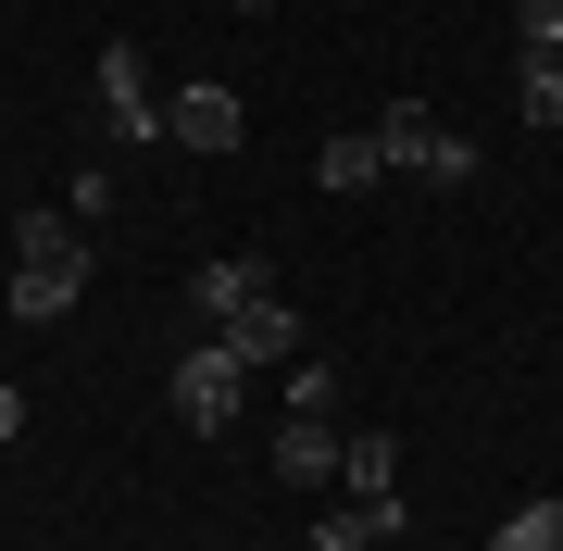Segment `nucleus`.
I'll list each match as a JSON object with an SVG mask.
<instances>
[{
  "mask_svg": "<svg viewBox=\"0 0 563 551\" xmlns=\"http://www.w3.org/2000/svg\"><path fill=\"white\" fill-rule=\"evenodd\" d=\"M376 151H388V176H426V188H463V176H476V139H463L439 101H388L376 113Z\"/></svg>",
  "mask_w": 563,
  "mask_h": 551,
  "instance_id": "nucleus-1",
  "label": "nucleus"
},
{
  "mask_svg": "<svg viewBox=\"0 0 563 551\" xmlns=\"http://www.w3.org/2000/svg\"><path fill=\"white\" fill-rule=\"evenodd\" d=\"M239 388H251V364L201 327V339L176 351V376H163V401H176V427H188V439H213V427H239Z\"/></svg>",
  "mask_w": 563,
  "mask_h": 551,
  "instance_id": "nucleus-2",
  "label": "nucleus"
},
{
  "mask_svg": "<svg viewBox=\"0 0 563 551\" xmlns=\"http://www.w3.org/2000/svg\"><path fill=\"white\" fill-rule=\"evenodd\" d=\"M163 139H176V151H201V164H225V151L251 139V101H239L225 76H188L176 101H163Z\"/></svg>",
  "mask_w": 563,
  "mask_h": 551,
  "instance_id": "nucleus-3",
  "label": "nucleus"
},
{
  "mask_svg": "<svg viewBox=\"0 0 563 551\" xmlns=\"http://www.w3.org/2000/svg\"><path fill=\"white\" fill-rule=\"evenodd\" d=\"M101 125L125 151H151L163 139V101H151V51L139 38H101Z\"/></svg>",
  "mask_w": 563,
  "mask_h": 551,
  "instance_id": "nucleus-4",
  "label": "nucleus"
},
{
  "mask_svg": "<svg viewBox=\"0 0 563 551\" xmlns=\"http://www.w3.org/2000/svg\"><path fill=\"white\" fill-rule=\"evenodd\" d=\"M213 339H225V351H239V364H251V376H263V364H301V313H288V301H276V288H263V301H251V313H225V327H213Z\"/></svg>",
  "mask_w": 563,
  "mask_h": 551,
  "instance_id": "nucleus-5",
  "label": "nucleus"
},
{
  "mask_svg": "<svg viewBox=\"0 0 563 551\" xmlns=\"http://www.w3.org/2000/svg\"><path fill=\"white\" fill-rule=\"evenodd\" d=\"M339 414H288V427H276V451H263V464H276V476H339Z\"/></svg>",
  "mask_w": 563,
  "mask_h": 551,
  "instance_id": "nucleus-6",
  "label": "nucleus"
},
{
  "mask_svg": "<svg viewBox=\"0 0 563 551\" xmlns=\"http://www.w3.org/2000/svg\"><path fill=\"white\" fill-rule=\"evenodd\" d=\"M514 113L539 125V139H563V51H526L514 63Z\"/></svg>",
  "mask_w": 563,
  "mask_h": 551,
  "instance_id": "nucleus-7",
  "label": "nucleus"
},
{
  "mask_svg": "<svg viewBox=\"0 0 563 551\" xmlns=\"http://www.w3.org/2000/svg\"><path fill=\"white\" fill-rule=\"evenodd\" d=\"M263 301V264H201L188 276V313H201V327H225V313H251Z\"/></svg>",
  "mask_w": 563,
  "mask_h": 551,
  "instance_id": "nucleus-8",
  "label": "nucleus"
},
{
  "mask_svg": "<svg viewBox=\"0 0 563 551\" xmlns=\"http://www.w3.org/2000/svg\"><path fill=\"white\" fill-rule=\"evenodd\" d=\"M13 264H51V276H88V239H76V225H63V213H25V225H13Z\"/></svg>",
  "mask_w": 563,
  "mask_h": 551,
  "instance_id": "nucleus-9",
  "label": "nucleus"
},
{
  "mask_svg": "<svg viewBox=\"0 0 563 551\" xmlns=\"http://www.w3.org/2000/svg\"><path fill=\"white\" fill-rule=\"evenodd\" d=\"M313 176H325V188H376V176H388V151H376V125H339V139L313 151Z\"/></svg>",
  "mask_w": 563,
  "mask_h": 551,
  "instance_id": "nucleus-10",
  "label": "nucleus"
},
{
  "mask_svg": "<svg viewBox=\"0 0 563 551\" xmlns=\"http://www.w3.org/2000/svg\"><path fill=\"white\" fill-rule=\"evenodd\" d=\"M88 276H51V264H13V327H63Z\"/></svg>",
  "mask_w": 563,
  "mask_h": 551,
  "instance_id": "nucleus-11",
  "label": "nucleus"
},
{
  "mask_svg": "<svg viewBox=\"0 0 563 551\" xmlns=\"http://www.w3.org/2000/svg\"><path fill=\"white\" fill-rule=\"evenodd\" d=\"M488 551H563V502H514V514H501V539H488Z\"/></svg>",
  "mask_w": 563,
  "mask_h": 551,
  "instance_id": "nucleus-12",
  "label": "nucleus"
},
{
  "mask_svg": "<svg viewBox=\"0 0 563 551\" xmlns=\"http://www.w3.org/2000/svg\"><path fill=\"white\" fill-rule=\"evenodd\" d=\"M288 414H339V376H325L313 351H301V364H288Z\"/></svg>",
  "mask_w": 563,
  "mask_h": 551,
  "instance_id": "nucleus-13",
  "label": "nucleus"
},
{
  "mask_svg": "<svg viewBox=\"0 0 563 551\" xmlns=\"http://www.w3.org/2000/svg\"><path fill=\"white\" fill-rule=\"evenodd\" d=\"M301 551H388V539H376V527H363V502H351V514H325V527H313Z\"/></svg>",
  "mask_w": 563,
  "mask_h": 551,
  "instance_id": "nucleus-14",
  "label": "nucleus"
},
{
  "mask_svg": "<svg viewBox=\"0 0 563 551\" xmlns=\"http://www.w3.org/2000/svg\"><path fill=\"white\" fill-rule=\"evenodd\" d=\"M514 38L526 51H563V0H514Z\"/></svg>",
  "mask_w": 563,
  "mask_h": 551,
  "instance_id": "nucleus-15",
  "label": "nucleus"
},
{
  "mask_svg": "<svg viewBox=\"0 0 563 551\" xmlns=\"http://www.w3.org/2000/svg\"><path fill=\"white\" fill-rule=\"evenodd\" d=\"M0 439H25V388L13 376H0Z\"/></svg>",
  "mask_w": 563,
  "mask_h": 551,
  "instance_id": "nucleus-16",
  "label": "nucleus"
},
{
  "mask_svg": "<svg viewBox=\"0 0 563 551\" xmlns=\"http://www.w3.org/2000/svg\"><path fill=\"white\" fill-rule=\"evenodd\" d=\"M225 13H276V0H225Z\"/></svg>",
  "mask_w": 563,
  "mask_h": 551,
  "instance_id": "nucleus-17",
  "label": "nucleus"
}]
</instances>
